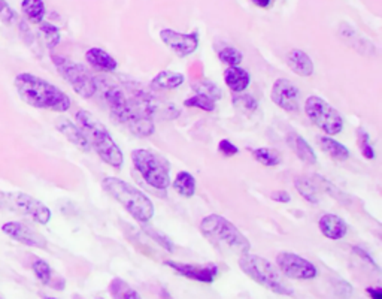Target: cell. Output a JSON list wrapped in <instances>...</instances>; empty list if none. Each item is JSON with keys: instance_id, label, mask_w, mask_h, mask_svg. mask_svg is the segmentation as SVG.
Returning a JSON list of instances; mask_svg holds the SVG:
<instances>
[{"instance_id": "22", "label": "cell", "mask_w": 382, "mask_h": 299, "mask_svg": "<svg viewBox=\"0 0 382 299\" xmlns=\"http://www.w3.org/2000/svg\"><path fill=\"white\" fill-rule=\"evenodd\" d=\"M186 82V76L181 72L161 71L151 80V87L155 90H175Z\"/></svg>"}, {"instance_id": "36", "label": "cell", "mask_w": 382, "mask_h": 299, "mask_svg": "<svg viewBox=\"0 0 382 299\" xmlns=\"http://www.w3.org/2000/svg\"><path fill=\"white\" fill-rule=\"evenodd\" d=\"M141 225H142V230H145L146 235L151 236L155 243L163 247L164 250L169 252V253H173V244H172V241H170V239L166 235L160 234L157 229H154V228L148 226L146 223H141Z\"/></svg>"}, {"instance_id": "29", "label": "cell", "mask_w": 382, "mask_h": 299, "mask_svg": "<svg viewBox=\"0 0 382 299\" xmlns=\"http://www.w3.org/2000/svg\"><path fill=\"white\" fill-rule=\"evenodd\" d=\"M39 32H41V35L43 36V41H45V44L49 49L56 48L60 44V41H62V33H60L57 25L51 24V23L42 21L41 25H39Z\"/></svg>"}, {"instance_id": "6", "label": "cell", "mask_w": 382, "mask_h": 299, "mask_svg": "<svg viewBox=\"0 0 382 299\" xmlns=\"http://www.w3.org/2000/svg\"><path fill=\"white\" fill-rule=\"evenodd\" d=\"M132 162L145 183L159 190H166L170 186L169 164L157 153L146 148L132 151Z\"/></svg>"}, {"instance_id": "18", "label": "cell", "mask_w": 382, "mask_h": 299, "mask_svg": "<svg viewBox=\"0 0 382 299\" xmlns=\"http://www.w3.org/2000/svg\"><path fill=\"white\" fill-rule=\"evenodd\" d=\"M286 65H289V67L294 74L303 76V78L312 76L315 71L312 58L305 53V51L299 48H294L286 54Z\"/></svg>"}, {"instance_id": "16", "label": "cell", "mask_w": 382, "mask_h": 299, "mask_svg": "<svg viewBox=\"0 0 382 299\" xmlns=\"http://www.w3.org/2000/svg\"><path fill=\"white\" fill-rule=\"evenodd\" d=\"M56 127L69 142L75 145L76 148H80L84 153H89L91 150V145L89 140H87L84 132L81 131V127L72 123L69 118H58L56 122Z\"/></svg>"}, {"instance_id": "8", "label": "cell", "mask_w": 382, "mask_h": 299, "mask_svg": "<svg viewBox=\"0 0 382 299\" xmlns=\"http://www.w3.org/2000/svg\"><path fill=\"white\" fill-rule=\"evenodd\" d=\"M305 113L308 118L326 135H339L344 129V118L339 111L319 96H309L305 100Z\"/></svg>"}, {"instance_id": "44", "label": "cell", "mask_w": 382, "mask_h": 299, "mask_svg": "<svg viewBox=\"0 0 382 299\" xmlns=\"http://www.w3.org/2000/svg\"><path fill=\"white\" fill-rule=\"evenodd\" d=\"M95 299H103V298H95Z\"/></svg>"}, {"instance_id": "41", "label": "cell", "mask_w": 382, "mask_h": 299, "mask_svg": "<svg viewBox=\"0 0 382 299\" xmlns=\"http://www.w3.org/2000/svg\"><path fill=\"white\" fill-rule=\"evenodd\" d=\"M366 292L370 295L372 299H382V290H381V287H368Z\"/></svg>"}, {"instance_id": "21", "label": "cell", "mask_w": 382, "mask_h": 299, "mask_svg": "<svg viewBox=\"0 0 382 299\" xmlns=\"http://www.w3.org/2000/svg\"><path fill=\"white\" fill-rule=\"evenodd\" d=\"M224 82L227 84V87L233 93H242L248 89L251 76L245 69H242V67L230 66L229 69L224 72Z\"/></svg>"}, {"instance_id": "12", "label": "cell", "mask_w": 382, "mask_h": 299, "mask_svg": "<svg viewBox=\"0 0 382 299\" xmlns=\"http://www.w3.org/2000/svg\"><path fill=\"white\" fill-rule=\"evenodd\" d=\"M271 99L275 105L286 113H297L300 108V90L286 78H278L273 82Z\"/></svg>"}, {"instance_id": "31", "label": "cell", "mask_w": 382, "mask_h": 299, "mask_svg": "<svg viewBox=\"0 0 382 299\" xmlns=\"http://www.w3.org/2000/svg\"><path fill=\"white\" fill-rule=\"evenodd\" d=\"M233 105L238 111H240V113L249 115V114H254L257 111L258 102L251 95H239L238 93L236 96H233Z\"/></svg>"}, {"instance_id": "33", "label": "cell", "mask_w": 382, "mask_h": 299, "mask_svg": "<svg viewBox=\"0 0 382 299\" xmlns=\"http://www.w3.org/2000/svg\"><path fill=\"white\" fill-rule=\"evenodd\" d=\"M32 268H33L34 276H36V278L41 281L42 285L51 283V278H53V271H51V267L45 261L34 259Z\"/></svg>"}, {"instance_id": "35", "label": "cell", "mask_w": 382, "mask_h": 299, "mask_svg": "<svg viewBox=\"0 0 382 299\" xmlns=\"http://www.w3.org/2000/svg\"><path fill=\"white\" fill-rule=\"evenodd\" d=\"M184 105L187 108H199L202 111H206V113H212V111H215V102L202 96V95H196V96H191V98L186 99Z\"/></svg>"}, {"instance_id": "30", "label": "cell", "mask_w": 382, "mask_h": 299, "mask_svg": "<svg viewBox=\"0 0 382 299\" xmlns=\"http://www.w3.org/2000/svg\"><path fill=\"white\" fill-rule=\"evenodd\" d=\"M294 187L299 190V193L305 198L309 203L318 205V196H317V189L314 187L308 178H296L294 181Z\"/></svg>"}, {"instance_id": "37", "label": "cell", "mask_w": 382, "mask_h": 299, "mask_svg": "<svg viewBox=\"0 0 382 299\" xmlns=\"http://www.w3.org/2000/svg\"><path fill=\"white\" fill-rule=\"evenodd\" d=\"M16 20H19V16H16L12 8L6 3V0H0V21L3 24L11 25Z\"/></svg>"}, {"instance_id": "17", "label": "cell", "mask_w": 382, "mask_h": 299, "mask_svg": "<svg viewBox=\"0 0 382 299\" xmlns=\"http://www.w3.org/2000/svg\"><path fill=\"white\" fill-rule=\"evenodd\" d=\"M318 229L326 238L333 239V241H339V239L345 238L346 234H348V225H346V221L339 216L332 214V212H327V214H323L319 217Z\"/></svg>"}, {"instance_id": "19", "label": "cell", "mask_w": 382, "mask_h": 299, "mask_svg": "<svg viewBox=\"0 0 382 299\" xmlns=\"http://www.w3.org/2000/svg\"><path fill=\"white\" fill-rule=\"evenodd\" d=\"M286 142H289L290 148L294 151V155H296L303 162V164H306V165L317 164L315 151L311 147V144L303 138V136L297 135L296 132H290L289 135H286Z\"/></svg>"}, {"instance_id": "28", "label": "cell", "mask_w": 382, "mask_h": 299, "mask_svg": "<svg viewBox=\"0 0 382 299\" xmlns=\"http://www.w3.org/2000/svg\"><path fill=\"white\" fill-rule=\"evenodd\" d=\"M251 153H253V157L258 162V164H262L263 166H267V168H275L278 165H281V162H282L280 153L272 148H267V147L254 148V150H251Z\"/></svg>"}, {"instance_id": "24", "label": "cell", "mask_w": 382, "mask_h": 299, "mask_svg": "<svg viewBox=\"0 0 382 299\" xmlns=\"http://www.w3.org/2000/svg\"><path fill=\"white\" fill-rule=\"evenodd\" d=\"M21 12L32 24H41L45 19V3L43 0H23Z\"/></svg>"}, {"instance_id": "32", "label": "cell", "mask_w": 382, "mask_h": 299, "mask_svg": "<svg viewBox=\"0 0 382 299\" xmlns=\"http://www.w3.org/2000/svg\"><path fill=\"white\" fill-rule=\"evenodd\" d=\"M218 58L224 65H227L230 67V66H239L244 56H242V53L238 48H234L232 45H224L221 49H218Z\"/></svg>"}, {"instance_id": "14", "label": "cell", "mask_w": 382, "mask_h": 299, "mask_svg": "<svg viewBox=\"0 0 382 299\" xmlns=\"http://www.w3.org/2000/svg\"><path fill=\"white\" fill-rule=\"evenodd\" d=\"M164 265L175 271L177 274L190 280L201 281V283H212V281L218 277V267L214 263H207L205 267H201V265H190V263H181L175 261H166Z\"/></svg>"}, {"instance_id": "38", "label": "cell", "mask_w": 382, "mask_h": 299, "mask_svg": "<svg viewBox=\"0 0 382 299\" xmlns=\"http://www.w3.org/2000/svg\"><path fill=\"white\" fill-rule=\"evenodd\" d=\"M218 153L224 157H233L239 153V148L229 140H221L218 144Z\"/></svg>"}, {"instance_id": "5", "label": "cell", "mask_w": 382, "mask_h": 299, "mask_svg": "<svg viewBox=\"0 0 382 299\" xmlns=\"http://www.w3.org/2000/svg\"><path fill=\"white\" fill-rule=\"evenodd\" d=\"M239 268L257 285L272 290L273 294L284 296L294 295V290L289 285H285L275 265L271 261L262 258V256L253 253L242 254L239 258Z\"/></svg>"}, {"instance_id": "11", "label": "cell", "mask_w": 382, "mask_h": 299, "mask_svg": "<svg viewBox=\"0 0 382 299\" xmlns=\"http://www.w3.org/2000/svg\"><path fill=\"white\" fill-rule=\"evenodd\" d=\"M5 198L12 210L30 217L32 220L36 221V223H39V225L49 223L51 210L47 207L45 203L34 199L33 196H30L27 193H23V192H15V193H8Z\"/></svg>"}, {"instance_id": "26", "label": "cell", "mask_w": 382, "mask_h": 299, "mask_svg": "<svg viewBox=\"0 0 382 299\" xmlns=\"http://www.w3.org/2000/svg\"><path fill=\"white\" fill-rule=\"evenodd\" d=\"M191 89H193L196 95H202L214 102L220 100L223 98V90L215 82H212L210 80L194 81L193 84H191Z\"/></svg>"}, {"instance_id": "42", "label": "cell", "mask_w": 382, "mask_h": 299, "mask_svg": "<svg viewBox=\"0 0 382 299\" xmlns=\"http://www.w3.org/2000/svg\"><path fill=\"white\" fill-rule=\"evenodd\" d=\"M251 2H253L258 8H267L269 5H271L272 0H251Z\"/></svg>"}, {"instance_id": "9", "label": "cell", "mask_w": 382, "mask_h": 299, "mask_svg": "<svg viewBox=\"0 0 382 299\" xmlns=\"http://www.w3.org/2000/svg\"><path fill=\"white\" fill-rule=\"evenodd\" d=\"M95 93L100 91L102 99L105 100L106 107L112 118L117 120L121 124H126L127 120L133 114V105L126 93L118 85L108 82L105 78H94Z\"/></svg>"}, {"instance_id": "7", "label": "cell", "mask_w": 382, "mask_h": 299, "mask_svg": "<svg viewBox=\"0 0 382 299\" xmlns=\"http://www.w3.org/2000/svg\"><path fill=\"white\" fill-rule=\"evenodd\" d=\"M51 60H53L56 69L62 75V78L71 84V87L78 96H81L82 99H90L95 95L94 78L81 63H76L74 60L63 56H53Z\"/></svg>"}, {"instance_id": "3", "label": "cell", "mask_w": 382, "mask_h": 299, "mask_svg": "<svg viewBox=\"0 0 382 299\" xmlns=\"http://www.w3.org/2000/svg\"><path fill=\"white\" fill-rule=\"evenodd\" d=\"M201 232L215 249L223 253L247 254L251 252V243L232 221L220 214H210L201 221Z\"/></svg>"}, {"instance_id": "15", "label": "cell", "mask_w": 382, "mask_h": 299, "mask_svg": "<svg viewBox=\"0 0 382 299\" xmlns=\"http://www.w3.org/2000/svg\"><path fill=\"white\" fill-rule=\"evenodd\" d=\"M2 230L3 234L24 245L34 247V249H47V239L38 234L36 230H33L27 225L20 223V221H8L2 226Z\"/></svg>"}, {"instance_id": "39", "label": "cell", "mask_w": 382, "mask_h": 299, "mask_svg": "<svg viewBox=\"0 0 382 299\" xmlns=\"http://www.w3.org/2000/svg\"><path fill=\"white\" fill-rule=\"evenodd\" d=\"M352 250H354V253H355V254L359 256V258H361L363 261H366L369 267L375 268V269H379L378 263H377L375 261H373V258H372V256H370L368 252H364L363 249H360V247H357V245H354V247H352Z\"/></svg>"}, {"instance_id": "43", "label": "cell", "mask_w": 382, "mask_h": 299, "mask_svg": "<svg viewBox=\"0 0 382 299\" xmlns=\"http://www.w3.org/2000/svg\"><path fill=\"white\" fill-rule=\"evenodd\" d=\"M47 299H56V298H47Z\"/></svg>"}, {"instance_id": "40", "label": "cell", "mask_w": 382, "mask_h": 299, "mask_svg": "<svg viewBox=\"0 0 382 299\" xmlns=\"http://www.w3.org/2000/svg\"><path fill=\"white\" fill-rule=\"evenodd\" d=\"M271 199L275 202H280V203H289L291 201V196L289 192H285V190H276V192L271 193Z\"/></svg>"}, {"instance_id": "10", "label": "cell", "mask_w": 382, "mask_h": 299, "mask_svg": "<svg viewBox=\"0 0 382 299\" xmlns=\"http://www.w3.org/2000/svg\"><path fill=\"white\" fill-rule=\"evenodd\" d=\"M276 265L281 274L290 280H312L318 274L314 263L296 253L281 252L276 256Z\"/></svg>"}, {"instance_id": "34", "label": "cell", "mask_w": 382, "mask_h": 299, "mask_svg": "<svg viewBox=\"0 0 382 299\" xmlns=\"http://www.w3.org/2000/svg\"><path fill=\"white\" fill-rule=\"evenodd\" d=\"M357 138H359V145H360L361 155L366 157L368 160L375 159L377 153H375V148H373V145L370 142V135L360 127V129H357Z\"/></svg>"}, {"instance_id": "2", "label": "cell", "mask_w": 382, "mask_h": 299, "mask_svg": "<svg viewBox=\"0 0 382 299\" xmlns=\"http://www.w3.org/2000/svg\"><path fill=\"white\" fill-rule=\"evenodd\" d=\"M78 126L89 140L91 148L98 153V156L106 165L114 169H121L124 165V155L112 135L98 117H94L89 111H78L76 113Z\"/></svg>"}, {"instance_id": "1", "label": "cell", "mask_w": 382, "mask_h": 299, "mask_svg": "<svg viewBox=\"0 0 382 299\" xmlns=\"http://www.w3.org/2000/svg\"><path fill=\"white\" fill-rule=\"evenodd\" d=\"M14 85L20 98L33 108L66 113L72 105L71 98L63 90L33 74H19L15 76Z\"/></svg>"}, {"instance_id": "45", "label": "cell", "mask_w": 382, "mask_h": 299, "mask_svg": "<svg viewBox=\"0 0 382 299\" xmlns=\"http://www.w3.org/2000/svg\"><path fill=\"white\" fill-rule=\"evenodd\" d=\"M0 299H2V298H0Z\"/></svg>"}, {"instance_id": "4", "label": "cell", "mask_w": 382, "mask_h": 299, "mask_svg": "<svg viewBox=\"0 0 382 299\" xmlns=\"http://www.w3.org/2000/svg\"><path fill=\"white\" fill-rule=\"evenodd\" d=\"M103 190L112 196L121 207L139 223H148L154 216V203L144 192L117 177H106L102 181Z\"/></svg>"}, {"instance_id": "27", "label": "cell", "mask_w": 382, "mask_h": 299, "mask_svg": "<svg viewBox=\"0 0 382 299\" xmlns=\"http://www.w3.org/2000/svg\"><path fill=\"white\" fill-rule=\"evenodd\" d=\"M109 294L114 299H142L135 289L130 287L124 280L114 278L109 285Z\"/></svg>"}, {"instance_id": "25", "label": "cell", "mask_w": 382, "mask_h": 299, "mask_svg": "<svg viewBox=\"0 0 382 299\" xmlns=\"http://www.w3.org/2000/svg\"><path fill=\"white\" fill-rule=\"evenodd\" d=\"M173 189L175 192L181 196H184V198H191V196H194L196 193V178L191 175L187 170H181L178 173V175L173 179Z\"/></svg>"}, {"instance_id": "23", "label": "cell", "mask_w": 382, "mask_h": 299, "mask_svg": "<svg viewBox=\"0 0 382 299\" xmlns=\"http://www.w3.org/2000/svg\"><path fill=\"white\" fill-rule=\"evenodd\" d=\"M318 142H319L321 150L327 153L330 157H333L336 160H348L350 159V150L339 141L333 140L332 136H319Z\"/></svg>"}, {"instance_id": "20", "label": "cell", "mask_w": 382, "mask_h": 299, "mask_svg": "<svg viewBox=\"0 0 382 299\" xmlns=\"http://www.w3.org/2000/svg\"><path fill=\"white\" fill-rule=\"evenodd\" d=\"M85 58L93 67H95V69H99V71H103V72H114L118 67L117 60L111 54H108L105 49L98 48V47H93L87 51Z\"/></svg>"}, {"instance_id": "13", "label": "cell", "mask_w": 382, "mask_h": 299, "mask_svg": "<svg viewBox=\"0 0 382 299\" xmlns=\"http://www.w3.org/2000/svg\"><path fill=\"white\" fill-rule=\"evenodd\" d=\"M160 39L164 45L179 57L191 56L199 47L197 32L179 33L172 29H163L160 32Z\"/></svg>"}]
</instances>
